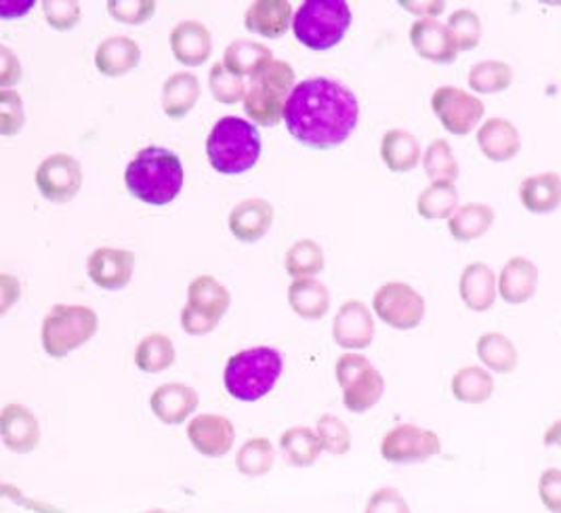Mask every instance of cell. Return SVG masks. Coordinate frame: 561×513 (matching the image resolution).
<instances>
[{"instance_id":"cell-1","label":"cell","mask_w":561,"mask_h":513,"mask_svg":"<svg viewBox=\"0 0 561 513\" xmlns=\"http://www.w3.org/2000/svg\"><path fill=\"white\" fill-rule=\"evenodd\" d=\"M359 121L356 93L339 80L307 78L290 93L284 123L307 148L332 150L350 139Z\"/></svg>"},{"instance_id":"cell-2","label":"cell","mask_w":561,"mask_h":513,"mask_svg":"<svg viewBox=\"0 0 561 513\" xmlns=\"http://www.w3.org/2000/svg\"><path fill=\"white\" fill-rule=\"evenodd\" d=\"M185 181L181 158L175 152L158 146L139 150L128 162L125 183L133 198L152 206L171 205Z\"/></svg>"},{"instance_id":"cell-3","label":"cell","mask_w":561,"mask_h":513,"mask_svg":"<svg viewBox=\"0 0 561 513\" xmlns=\"http://www.w3.org/2000/svg\"><path fill=\"white\" fill-rule=\"evenodd\" d=\"M261 133L253 123L238 116L217 121L206 139L208 162L221 175L251 171L261 158Z\"/></svg>"},{"instance_id":"cell-4","label":"cell","mask_w":561,"mask_h":513,"mask_svg":"<svg viewBox=\"0 0 561 513\" xmlns=\"http://www.w3.org/2000/svg\"><path fill=\"white\" fill-rule=\"evenodd\" d=\"M282 368L284 360L278 350L267 345L244 350L228 360L224 375L226 389L240 402H256L276 387Z\"/></svg>"},{"instance_id":"cell-5","label":"cell","mask_w":561,"mask_h":513,"mask_svg":"<svg viewBox=\"0 0 561 513\" xmlns=\"http://www.w3.org/2000/svg\"><path fill=\"white\" fill-rule=\"evenodd\" d=\"M297 75L290 64L272 59L251 77V87L244 98V112L259 127H278L284 121V110L295 91Z\"/></svg>"},{"instance_id":"cell-6","label":"cell","mask_w":561,"mask_h":513,"mask_svg":"<svg viewBox=\"0 0 561 513\" xmlns=\"http://www.w3.org/2000/svg\"><path fill=\"white\" fill-rule=\"evenodd\" d=\"M352 26V9L345 0H307L293 18L295 38L309 52H331Z\"/></svg>"},{"instance_id":"cell-7","label":"cell","mask_w":561,"mask_h":513,"mask_svg":"<svg viewBox=\"0 0 561 513\" xmlns=\"http://www.w3.org/2000/svg\"><path fill=\"white\" fill-rule=\"evenodd\" d=\"M100 329V316L87 306H55L43 322V350L51 358H66L89 343Z\"/></svg>"},{"instance_id":"cell-8","label":"cell","mask_w":561,"mask_h":513,"mask_svg":"<svg viewBox=\"0 0 561 513\" xmlns=\"http://www.w3.org/2000/svg\"><path fill=\"white\" fill-rule=\"evenodd\" d=\"M336 384L343 389V404L347 411L368 412L375 409L385 394V377L381 371L364 354L347 352L336 360L334 366Z\"/></svg>"},{"instance_id":"cell-9","label":"cell","mask_w":561,"mask_h":513,"mask_svg":"<svg viewBox=\"0 0 561 513\" xmlns=\"http://www.w3.org/2000/svg\"><path fill=\"white\" fill-rule=\"evenodd\" d=\"M375 316L396 331L416 329L427 311L425 297L407 283H387L373 297Z\"/></svg>"},{"instance_id":"cell-10","label":"cell","mask_w":561,"mask_h":513,"mask_svg":"<svg viewBox=\"0 0 561 513\" xmlns=\"http://www.w3.org/2000/svg\"><path fill=\"white\" fill-rule=\"evenodd\" d=\"M36 187L41 192V196L51 203V205H68L78 196V192L82 190V164L78 162L75 156L57 155L47 156L38 169H36Z\"/></svg>"},{"instance_id":"cell-11","label":"cell","mask_w":561,"mask_h":513,"mask_svg":"<svg viewBox=\"0 0 561 513\" xmlns=\"http://www.w3.org/2000/svg\"><path fill=\"white\" fill-rule=\"evenodd\" d=\"M432 110L448 133L465 137L482 123L485 105L459 87H439L432 95Z\"/></svg>"},{"instance_id":"cell-12","label":"cell","mask_w":561,"mask_h":513,"mask_svg":"<svg viewBox=\"0 0 561 513\" xmlns=\"http://www.w3.org/2000/svg\"><path fill=\"white\" fill-rule=\"evenodd\" d=\"M442 453V442L432 430L402 423L387 432L381 442V457L385 461L409 465L423 463Z\"/></svg>"},{"instance_id":"cell-13","label":"cell","mask_w":561,"mask_h":513,"mask_svg":"<svg viewBox=\"0 0 561 513\" xmlns=\"http://www.w3.org/2000/svg\"><path fill=\"white\" fill-rule=\"evenodd\" d=\"M332 339L343 350H366L375 341V316L362 301L343 304L332 322Z\"/></svg>"},{"instance_id":"cell-14","label":"cell","mask_w":561,"mask_h":513,"mask_svg":"<svg viewBox=\"0 0 561 513\" xmlns=\"http://www.w3.org/2000/svg\"><path fill=\"white\" fill-rule=\"evenodd\" d=\"M135 255L127 249L102 247L87 259V274L91 283L105 290H123L133 281Z\"/></svg>"},{"instance_id":"cell-15","label":"cell","mask_w":561,"mask_h":513,"mask_svg":"<svg viewBox=\"0 0 561 513\" xmlns=\"http://www.w3.org/2000/svg\"><path fill=\"white\" fill-rule=\"evenodd\" d=\"M187 437L192 446L210 459L226 457L236 442V428L228 417L198 414L187 425Z\"/></svg>"},{"instance_id":"cell-16","label":"cell","mask_w":561,"mask_h":513,"mask_svg":"<svg viewBox=\"0 0 561 513\" xmlns=\"http://www.w3.org/2000/svg\"><path fill=\"white\" fill-rule=\"evenodd\" d=\"M0 436L11 453L27 455L41 444V421L24 404L11 402L0 412Z\"/></svg>"},{"instance_id":"cell-17","label":"cell","mask_w":561,"mask_h":513,"mask_svg":"<svg viewBox=\"0 0 561 513\" xmlns=\"http://www.w3.org/2000/svg\"><path fill=\"white\" fill-rule=\"evenodd\" d=\"M410 45L414 47V52L419 53L423 59L439 64V66H448L457 59L459 49L457 43L450 34L448 26H444L437 20H416L410 27Z\"/></svg>"},{"instance_id":"cell-18","label":"cell","mask_w":561,"mask_h":513,"mask_svg":"<svg viewBox=\"0 0 561 513\" xmlns=\"http://www.w3.org/2000/svg\"><path fill=\"white\" fill-rule=\"evenodd\" d=\"M201 407V396L185 384L160 385L150 398V409L164 425H181Z\"/></svg>"},{"instance_id":"cell-19","label":"cell","mask_w":561,"mask_h":513,"mask_svg":"<svg viewBox=\"0 0 561 513\" xmlns=\"http://www.w3.org/2000/svg\"><path fill=\"white\" fill-rule=\"evenodd\" d=\"M538 290V267L533 259L513 256L499 276V295L510 306H524L535 299Z\"/></svg>"},{"instance_id":"cell-20","label":"cell","mask_w":561,"mask_h":513,"mask_svg":"<svg viewBox=\"0 0 561 513\" xmlns=\"http://www.w3.org/2000/svg\"><path fill=\"white\" fill-rule=\"evenodd\" d=\"M171 52L179 64L187 68H198L213 55V38L205 24L196 20L179 22L171 32Z\"/></svg>"},{"instance_id":"cell-21","label":"cell","mask_w":561,"mask_h":513,"mask_svg":"<svg viewBox=\"0 0 561 513\" xmlns=\"http://www.w3.org/2000/svg\"><path fill=\"white\" fill-rule=\"evenodd\" d=\"M459 293L465 308L484 314L494 306L499 295V278L482 261L469 263L460 274Z\"/></svg>"},{"instance_id":"cell-22","label":"cell","mask_w":561,"mask_h":513,"mask_svg":"<svg viewBox=\"0 0 561 513\" xmlns=\"http://www.w3.org/2000/svg\"><path fill=\"white\" fill-rule=\"evenodd\" d=\"M274 224V206L263 198H249L231 208L228 226L240 242L261 240Z\"/></svg>"},{"instance_id":"cell-23","label":"cell","mask_w":561,"mask_h":513,"mask_svg":"<svg viewBox=\"0 0 561 513\" xmlns=\"http://www.w3.org/2000/svg\"><path fill=\"white\" fill-rule=\"evenodd\" d=\"M293 4L286 0H256L244 18L247 30L270 41L282 38L293 26Z\"/></svg>"},{"instance_id":"cell-24","label":"cell","mask_w":561,"mask_h":513,"mask_svg":"<svg viewBox=\"0 0 561 513\" xmlns=\"http://www.w3.org/2000/svg\"><path fill=\"white\" fill-rule=\"evenodd\" d=\"M478 146L492 162H510L522 152V135L507 118H488L478 130Z\"/></svg>"},{"instance_id":"cell-25","label":"cell","mask_w":561,"mask_h":513,"mask_svg":"<svg viewBox=\"0 0 561 513\" xmlns=\"http://www.w3.org/2000/svg\"><path fill=\"white\" fill-rule=\"evenodd\" d=\"M141 61V47L128 36L105 38L95 52V68L107 78L125 77Z\"/></svg>"},{"instance_id":"cell-26","label":"cell","mask_w":561,"mask_h":513,"mask_svg":"<svg viewBox=\"0 0 561 513\" xmlns=\"http://www.w3.org/2000/svg\"><path fill=\"white\" fill-rule=\"evenodd\" d=\"M519 201L533 215H549L561 206L560 173H538L519 185Z\"/></svg>"},{"instance_id":"cell-27","label":"cell","mask_w":561,"mask_h":513,"mask_svg":"<svg viewBox=\"0 0 561 513\" xmlns=\"http://www.w3.org/2000/svg\"><path fill=\"white\" fill-rule=\"evenodd\" d=\"M288 304L304 320H322L331 309V290L316 278H301L288 286Z\"/></svg>"},{"instance_id":"cell-28","label":"cell","mask_w":561,"mask_h":513,"mask_svg":"<svg viewBox=\"0 0 561 513\" xmlns=\"http://www.w3.org/2000/svg\"><path fill=\"white\" fill-rule=\"evenodd\" d=\"M201 100V80L192 72H178L162 84V110L169 118H185Z\"/></svg>"},{"instance_id":"cell-29","label":"cell","mask_w":561,"mask_h":513,"mask_svg":"<svg viewBox=\"0 0 561 513\" xmlns=\"http://www.w3.org/2000/svg\"><path fill=\"white\" fill-rule=\"evenodd\" d=\"M381 158L389 171L410 173L421 162V144L409 130L391 128L381 139Z\"/></svg>"},{"instance_id":"cell-30","label":"cell","mask_w":561,"mask_h":513,"mask_svg":"<svg viewBox=\"0 0 561 513\" xmlns=\"http://www.w3.org/2000/svg\"><path fill=\"white\" fill-rule=\"evenodd\" d=\"M187 306L221 322L231 306V293L213 276H198L187 286Z\"/></svg>"},{"instance_id":"cell-31","label":"cell","mask_w":561,"mask_h":513,"mask_svg":"<svg viewBox=\"0 0 561 513\" xmlns=\"http://www.w3.org/2000/svg\"><path fill=\"white\" fill-rule=\"evenodd\" d=\"M494 219L496 213L492 206L469 203L459 206V210L448 219V230L455 240L471 242L482 238L494 226Z\"/></svg>"},{"instance_id":"cell-32","label":"cell","mask_w":561,"mask_h":513,"mask_svg":"<svg viewBox=\"0 0 561 513\" xmlns=\"http://www.w3.org/2000/svg\"><path fill=\"white\" fill-rule=\"evenodd\" d=\"M178 360V350L171 337L162 333L148 334L135 350V364L141 373L158 375L171 368Z\"/></svg>"},{"instance_id":"cell-33","label":"cell","mask_w":561,"mask_h":513,"mask_svg":"<svg viewBox=\"0 0 561 513\" xmlns=\"http://www.w3.org/2000/svg\"><path fill=\"white\" fill-rule=\"evenodd\" d=\"M478 358L488 371L499 375H511L519 364V352L510 337L485 333L478 339Z\"/></svg>"},{"instance_id":"cell-34","label":"cell","mask_w":561,"mask_h":513,"mask_svg":"<svg viewBox=\"0 0 561 513\" xmlns=\"http://www.w3.org/2000/svg\"><path fill=\"white\" fill-rule=\"evenodd\" d=\"M460 194L455 183H430L416 198V210L423 219H450L459 210Z\"/></svg>"},{"instance_id":"cell-35","label":"cell","mask_w":561,"mask_h":513,"mask_svg":"<svg viewBox=\"0 0 561 513\" xmlns=\"http://www.w3.org/2000/svg\"><path fill=\"white\" fill-rule=\"evenodd\" d=\"M272 59H274V53L270 47L253 41H236L226 49L224 66L236 77H253Z\"/></svg>"},{"instance_id":"cell-36","label":"cell","mask_w":561,"mask_h":513,"mask_svg":"<svg viewBox=\"0 0 561 513\" xmlns=\"http://www.w3.org/2000/svg\"><path fill=\"white\" fill-rule=\"evenodd\" d=\"M280 451L293 467H311L320 459L324 446L318 432L309 428H290L280 436Z\"/></svg>"},{"instance_id":"cell-37","label":"cell","mask_w":561,"mask_h":513,"mask_svg":"<svg viewBox=\"0 0 561 513\" xmlns=\"http://www.w3.org/2000/svg\"><path fill=\"white\" fill-rule=\"evenodd\" d=\"M494 379L482 366H465L453 377V396L462 404H484L494 394Z\"/></svg>"},{"instance_id":"cell-38","label":"cell","mask_w":561,"mask_h":513,"mask_svg":"<svg viewBox=\"0 0 561 513\" xmlns=\"http://www.w3.org/2000/svg\"><path fill=\"white\" fill-rule=\"evenodd\" d=\"M284 265L288 276H293L295 281H301V278H313L316 274L324 272L327 259H324L322 247L316 240L304 238L288 249Z\"/></svg>"},{"instance_id":"cell-39","label":"cell","mask_w":561,"mask_h":513,"mask_svg":"<svg viewBox=\"0 0 561 513\" xmlns=\"http://www.w3.org/2000/svg\"><path fill=\"white\" fill-rule=\"evenodd\" d=\"M274 463H276V451L267 437L247 440L236 455V467L247 478H261L270 474L274 469Z\"/></svg>"},{"instance_id":"cell-40","label":"cell","mask_w":561,"mask_h":513,"mask_svg":"<svg viewBox=\"0 0 561 513\" xmlns=\"http://www.w3.org/2000/svg\"><path fill=\"white\" fill-rule=\"evenodd\" d=\"M467 82L480 95L503 93L513 84V68L501 59H485L469 70Z\"/></svg>"},{"instance_id":"cell-41","label":"cell","mask_w":561,"mask_h":513,"mask_svg":"<svg viewBox=\"0 0 561 513\" xmlns=\"http://www.w3.org/2000/svg\"><path fill=\"white\" fill-rule=\"evenodd\" d=\"M423 169L432 183H455L459 180V160L453 155V148L446 139H434L425 155H423Z\"/></svg>"},{"instance_id":"cell-42","label":"cell","mask_w":561,"mask_h":513,"mask_svg":"<svg viewBox=\"0 0 561 513\" xmlns=\"http://www.w3.org/2000/svg\"><path fill=\"white\" fill-rule=\"evenodd\" d=\"M448 30L459 53L473 52L482 41V20L471 9H459L448 18Z\"/></svg>"},{"instance_id":"cell-43","label":"cell","mask_w":561,"mask_h":513,"mask_svg":"<svg viewBox=\"0 0 561 513\" xmlns=\"http://www.w3.org/2000/svg\"><path fill=\"white\" fill-rule=\"evenodd\" d=\"M208 87H210V93L213 98L219 103H226V105H233V103L244 102L247 98V84L244 80L236 75H231L230 70L221 64H215L210 68V75H208Z\"/></svg>"},{"instance_id":"cell-44","label":"cell","mask_w":561,"mask_h":513,"mask_svg":"<svg viewBox=\"0 0 561 513\" xmlns=\"http://www.w3.org/2000/svg\"><path fill=\"white\" fill-rule=\"evenodd\" d=\"M316 432L324 451L332 457H343L352 451V432L350 428L334 414H324L318 419Z\"/></svg>"},{"instance_id":"cell-45","label":"cell","mask_w":561,"mask_h":513,"mask_svg":"<svg viewBox=\"0 0 561 513\" xmlns=\"http://www.w3.org/2000/svg\"><path fill=\"white\" fill-rule=\"evenodd\" d=\"M26 127L24 100L18 91H0V135L15 137Z\"/></svg>"},{"instance_id":"cell-46","label":"cell","mask_w":561,"mask_h":513,"mask_svg":"<svg viewBox=\"0 0 561 513\" xmlns=\"http://www.w3.org/2000/svg\"><path fill=\"white\" fill-rule=\"evenodd\" d=\"M41 7L45 22L57 32H70L80 24L82 7L77 0H45Z\"/></svg>"},{"instance_id":"cell-47","label":"cell","mask_w":561,"mask_h":513,"mask_svg":"<svg viewBox=\"0 0 561 513\" xmlns=\"http://www.w3.org/2000/svg\"><path fill=\"white\" fill-rule=\"evenodd\" d=\"M107 11L121 24L141 26L152 20L156 2L153 0H110Z\"/></svg>"},{"instance_id":"cell-48","label":"cell","mask_w":561,"mask_h":513,"mask_svg":"<svg viewBox=\"0 0 561 513\" xmlns=\"http://www.w3.org/2000/svg\"><path fill=\"white\" fill-rule=\"evenodd\" d=\"M364 513H412L407 497L398 488L385 487L375 490L366 503Z\"/></svg>"},{"instance_id":"cell-49","label":"cell","mask_w":561,"mask_h":513,"mask_svg":"<svg viewBox=\"0 0 561 513\" xmlns=\"http://www.w3.org/2000/svg\"><path fill=\"white\" fill-rule=\"evenodd\" d=\"M538 497L547 512L561 513V469H545L538 478Z\"/></svg>"},{"instance_id":"cell-50","label":"cell","mask_w":561,"mask_h":513,"mask_svg":"<svg viewBox=\"0 0 561 513\" xmlns=\"http://www.w3.org/2000/svg\"><path fill=\"white\" fill-rule=\"evenodd\" d=\"M22 77H24V70L18 55L7 45H2L0 47V91H9L11 87L20 84Z\"/></svg>"},{"instance_id":"cell-51","label":"cell","mask_w":561,"mask_h":513,"mask_svg":"<svg viewBox=\"0 0 561 513\" xmlns=\"http://www.w3.org/2000/svg\"><path fill=\"white\" fill-rule=\"evenodd\" d=\"M217 324H219L217 320L208 318L192 306L181 309V327L185 333L192 334V337H205V334L213 333L217 329Z\"/></svg>"},{"instance_id":"cell-52","label":"cell","mask_w":561,"mask_h":513,"mask_svg":"<svg viewBox=\"0 0 561 513\" xmlns=\"http://www.w3.org/2000/svg\"><path fill=\"white\" fill-rule=\"evenodd\" d=\"M22 297V284L11 274H0V314L4 316Z\"/></svg>"},{"instance_id":"cell-53","label":"cell","mask_w":561,"mask_h":513,"mask_svg":"<svg viewBox=\"0 0 561 513\" xmlns=\"http://www.w3.org/2000/svg\"><path fill=\"white\" fill-rule=\"evenodd\" d=\"M400 7L410 11L412 15H419L421 20H427V18L435 20L437 15L444 13L446 2H434V0L432 2H412L409 0V2H400Z\"/></svg>"},{"instance_id":"cell-54","label":"cell","mask_w":561,"mask_h":513,"mask_svg":"<svg viewBox=\"0 0 561 513\" xmlns=\"http://www.w3.org/2000/svg\"><path fill=\"white\" fill-rule=\"evenodd\" d=\"M34 9V2H2L0 4V18L2 20H15V18H24L27 11Z\"/></svg>"},{"instance_id":"cell-55","label":"cell","mask_w":561,"mask_h":513,"mask_svg":"<svg viewBox=\"0 0 561 513\" xmlns=\"http://www.w3.org/2000/svg\"><path fill=\"white\" fill-rule=\"evenodd\" d=\"M545 446H561V421H556L547 434H545Z\"/></svg>"},{"instance_id":"cell-56","label":"cell","mask_w":561,"mask_h":513,"mask_svg":"<svg viewBox=\"0 0 561 513\" xmlns=\"http://www.w3.org/2000/svg\"><path fill=\"white\" fill-rule=\"evenodd\" d=\"M146 513H178V512H167V510H160V508H156V510H150V512Z\"/></svg>"}]
</instances>
